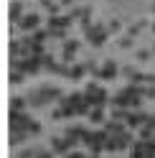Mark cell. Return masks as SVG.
Wrapping results in <instances>:
<instances>
[{
    "mask_svg": "<svg viewBox=\"0 0 155 158\" xmlns=\"http://www.w3.org/2000/svg\"><path fill=\"white\" fill-rule=\"evenodd\" d=\"M31 123H33V120H31L26 112H15V110H10V133H13V130H26V133H28Z\"/></svg>",
    "mask_w": 155,
    "mask_h": 158,
    "instance_id": "obj_1",
    "label": "cell"
},
{
    "mask_svg": "<svg viewBox=\"0 0 155 158\" xmlns=\"http://www.w3.org/2000/svg\"><path fill=\"white\" fill-rule=\"evenodd\" d=\"M79 41L76 38H69V41H64V56H61V61L64 64H74V54L79 51Z\"/></svg>",
    "mask_w": 155,
    "mask_h": 158,
    "instance_id": "obj_2",
    "label": "cell"
},
{
    "mask_svg": "<svg viewBox=\"0 0 155 158\" xmlns=\"http://www.w3.org/2000/svg\"><path fill=\"white\" fill-rule=\"evenodd\" d=\"M18 26H21V31H26V33H33L36 28L41 26V18H38L36 13H26V15L21 18V23H18Z\"/></svg>",
    "mask_w": 155,
    "mask_h": 158,
    "instance_id": "obj_3",
    "label": "cell"
},
{
    "mask_svg": "<svg viewBox=\"0 0 155 158\" xmlns=\"http://www.w3.org/2000/svg\"><path fill=\"white\" fill-rule=\"evenodd\" d=\"M86 100L92 102V107H107V102H109V92L99 87V89H97L92 97H86Z\"/></svg>",
    "mask_w": 155,
    "mask_h": 158,
    "instance_id": "obj_4",
    "label": "cell"
},
{
    "mask_svg": "<svg viewBox=\"0 0 155 158\" xmlns=\"http://www.w3.org/2000/svg\"><path fill=\"white\" fill-rule=\"evenodd\" d=\"M46 102H48V94L43 89H33L31 94H28V105L31 107H43Z\"/></svg>",
    "mask_w": 155,
    "mask_h": 158,
    "instance_id": "obj_5",
    "label": "cell"
},
{
    "mask_svg": "<svg viewBox=\"0 0 155 158\" xmlns=\"http://www.w3.org/2000/svg\"><path fill=\"white\" fill-rule=\"evenodd\" d=\"M117 74H120V69H117V64L112 61V59H107L104 61V66H102V79H117Z\"/></svg>",
    "mask_w": 155,
    "mask_h": 158,
    "instance_id": "obj_6",
    "label": "cell"
},
{
    "mask_svg": "<svg viewBox=\"0 0 155 158\" xmlns=\"http://www.w3.org/2000/svg\"><path fill=\"white\" fill-rule=\"evenodd\" d=\"M104 130L109 135H120V133H125V125H122V120H107L104 123Z\"/></svg>",
    "mask_w": 155,
    "mask_h": 158,
    "instance_id": "obj_7",
    "label": "cell"
},
{
    "mask_svg": "<svg viewBox=\"0 0 155 158\" xmlns=\"http://www.w3.org/2000/svg\"><path fill=\"white\" fill-rule=\"evenodd\" d=\"M135 140H132V133L130 130H125V133H120L117 135V151H125V148H130Z\"/></svg>",
    "mask_w": 155,
    "mask_h": 158,
    "instance_id": "obj_8",
    "label": "cell"
},
{
    "mask_svg": "<svg viewBox=\"0 0 155 158\" xmlns=\"http://www.w3.org/2000/svg\"><path fill=\"white\" fill-rule=\"evenodd\" d=\"M109 102H112L114 107H125V110H130V97L125 94V92H117V94H114Z\"/></svg>",
    "mask_w": 155,
    "mask_h": 158,
    "instance_id": "obj_9",
    "label": "cell"
},
{
    "mask_svg": "<svg viewBox=\"0 0 155 158\" xmlns=\"http://www.w3.org/2000/svg\"><path fill=\"white\" fill-rule=\"evenodd\" d=\"M107 38H109V31H107V28H104V31H99V33H94V36L89 38V44L99 48V46H104V41H107Z\"/></svg>",
    "mask_w": 155,
    "mask_h": 158,
    "instance_id": "obj_10",
    "label": "cell"
},
{
    "mask_svg": "<svg viewBox=\"0 0 155 158\" xmlns=\"http://www.w3.org/2000/svg\"><path fill=\"white\" fill-rule=\"evenodd\" d=\"M86 74V64H74L71 66V74H69V79L71 82H79V79Z\"/></svg>",
    "mask_w": 155,
    "mask_h": 158,
    "instance_id": "obj_11",
    "label": "cell"
},
{
    "mask_svg": "<svg viewBox=\"0 0 155 158\" xmlns=\"http://www.w3.org/2000/svg\"><path fill=\"white\" fill-rule=\"evenodd\" d=\"M26 105H28V97H10V110L23 112V110H26Z\"/></svg>",
    "mask_w": 155,
    "mask_h": 158,
    "instance_id": "obj_12",
    "label": "cell"
},
{
    "mask_svg": "<svg viewBox=\"0 0 155 158\" xmlns=\"http://www.w3.org/2000/svg\"><path fill=\"white\" fill-rule=\"evenodd\" d=\"M21 18H23V5L15 0V3L10 5V21L13 23H21Z\"/></svg>",
    "mask_w": 155,
    "mask_h": 158,
    "instance_id": "obj_13",
    "label": "cell"
},
{
    "mask_svg": "<svg viewBox=\"0 0 155 158\" xmlns=\"http://www.w3.org/2000/svg\"><path fill=\"white\" fill-rule=\"evenodd\" d=\"M26 138H28L26 130H13V133H10V145H21V143H26Z\"/></svg>",
    "mask_w": 155,
    "mask_h": 158,
    "instance_id": "obj_14",
    "label": "cell"
},
{
    "mask_svg": "<svg viewBox=\"0 0 155 158\" xmlns=\"http://www.w3.org/2000/svg\"><path fill=\"white\" fill-rule=\"evenodd\" d=\"M89 123H104V107H92Z\"/></svg>",
    "mask_w": 155,
    "mask_h": 158,
    "instance_id": "obj_15",
    "label": "cell"
},
{
    "mask_svg": "<svg viewBox=\"0 0 155 158\" xmlns=\"http://www.w3.org/2000/svg\"><path fill=\"white\" fill-rule=\"evenodd\" d=\"M41 89L48 94V100H61V97H64V92L59 89V87H48V84H46V87H41Z\"/></svg>",
    "mask_w": 155,
    "mask_h": 158,
    "instance_id": "obj_16",
    "label": "cell"
},
{
    "mask_svg": "<svg viewBox=\"0 0 155 158\" xmlns=\"http://www.w3.org/2000/svg\"><path fill=\"white\" fill-rule=\"evenodd\" d=\"M31 36H33V41H36V44H43L46 38H51V36H48V28H36Z\"/></svg>",
    "mask_w": 155,
    "mask_h": 158,
    "instance_id": "obj_17",
    "label": "cell"
},
{
    "mask_svg": "<svg viewBox=\"0 0 155 158\" xmlns=\"http://www.w3.org/2000/svg\"><path fill=\"white\" fill-rule=\"evenodd\" d=\"M41 64H43V69H46V72H54V66H56V59H54L51 54H43V56H41Z\"/></svg>",
    "mask_w": 155,
    "mask_h": 158,
    "instance_id": "obj_18",
    "label": "cell"
},
{
    "mask_svg": "<svg viewBox=\"0 0 155 158\" xmlns=\"http://www.w3.org/2000/svg\"><path fill=\"white\" fill-rule=\"evenodd\" d=\"M153 138H155V130L150 125H142L140 127V140H153Z\"/></svg>",
    "mask_w": 155,
    "mask_h": 158,
    "instance_id": "obj_19",
    "label": "cell"
},
{
    "mask_svg": "<svg viewBox=\"0 0 155 158\" xmlns=\"http://www.w3.org/2000/svg\"><path fill=\"white\" fill-rule=\"evenodd\" d=\"M48 36H51V38H59V41H64V38H66V28H48Z\"/></svg>",
    "mask_w": 155,
    "mask_h": 158,
    "instance_id": "obj_20",
    "label": "cell"
},
{
    "mask_svg": "<svg viewBox=\"0 0 155 158\" xmlns=\"http://www.w3.org/2000/svg\"><path fill=\"white\" fill-rule=\"evenodd\" d=\"M150 56H153V51H148V48H140V51L135 54V59H137V61H150Z\"/></svg>",
    "mask_w": 155,
    "mask_h": 158,
    "instance_id": "obj_21",
    "label": "cell"
},
{
    "mask_svg": "<svg viewBox=\"0 0 155 158\" xmlns=\"http://www.w3.org/2000/svg\"><path fill=\"white\" fill-rule=\"evenodd\" d=\"M145 79H148V74H142V72H135L130 82H132V84H145Z\"/></svg>",
    "mask_w": 155,
    "mask_h": 158,
    "instance_id": "obj_22",
    "label": "cell"
},
{
    "mask_svg": "<svg viewBox=\"0 0 155 158\" xmlns=\"http://www.w3.org/2000/svg\"><path fill=\"white\" fill-rule=\"evenodd\" d=\"M46 51H43V44H36L33 41V46H31V56H43Z\"/></svg>",
    "mask_w": 155,
    "mask_h": 158,
    "instance_id": "obj_23",
    "label": "cell"
},
{
    "mask_svg": "<svg viewBox=\"0 0 155 158\" xmlns=\"http://www.w3.org/2000/svg\"><path fill=\"white\" fill-rule=\"evenodd\" d=\"M23 79H26V74H23V72H10V84H21Z\"/></svg>",
    "mask_w": 155,
    "mask_h": 158,
    "instance_id": "obj_24",
    "label": "cell"
},
{
    "mask_svg": "<svg viewBox=\"0 0 155 158\" xmlns=\"http://www.w3.org/2000/svg\"><path fill=\"white\" fill-rule=\"evenodd\" d=\"M120 28H122V23L117 21V18H114V21H109V26H107V31H109V33H117Z\"/></svg>",
    "mask_w": 155,
    "mask_h": 158,
    "instance_id": "obj_25",
    "label": "cell"
},
{
    "mask_svg": "<svg viewBox=\"0 0 155 158\" xmlns=\"http://www.w3.org/2000/svg\"><path fill=\"white\" fill-rule=\"evenodd\" d=\"M97 89H99V87H97V82H89V84L84 87V94H86V97H92V94H94Z\"/></svg>",
    "mask_w": 155,
    "mask_h": 158,
    "instance_id": "obj_26",
    "label": "cell"
},
{
    "mask_svg": "<svg viewBox=\"0 0 155 158\" xmlns=\"http://www.w3.org/2000/svg\"><path fill=\"white\" fill-rule=\"evenodd\" d=\"M28 133H31V135H41V123H31V127H28Z\"/></svg>",
    "mask_w": 155,
    "mask_h": 158,
    "instance_id": "obj_27",
    "label": "cell"
},
{
    "mask_svg": "<svg viewBox=\"0 0 155 158\" xmlns=\"http://www.w3.org/2000/svg\"><path fill=\"white\" fill-rule=\"evenodd\" d=\"M132 41H135V38H130V36L120 38V48H130V46H132Z\"/></svg>",
    "mask_w": 155,
    "mask_h": 158,
    "instance_id": "obj_28",
    "label": "cell"
},
{
    "mask_svg": "<svg viewBox=\"0 0 155 158\" xmlns=\"http://www.w3.org/2000/svg\"><path fill=\"white\" fill-rule=\"evenodd\" d=\"M36 153H38V151H31V148H26V151H21V156H18V158H36Z\"/></svg>",
    "mask_w": 155,
    "mask_h": 158,
    "instance_id": "obj_29",
    "label": "cell"
},
{
    "mask_svg": "<svg viewBox=\"0 0 155 158\" xmlns=\"http://www.w3.org/2000/svg\"><path fill=\"white\" fill-rule=\"evenodd\" d=\"M145 97H148V100H155V84L145 87Z\"/></svg>",
    "mask_w": 155,
    "mask_h": 158,
    "instance_id": "obj_30",
    "label": "cell"
},
{
    "mask_svg": "<svg viewBox=\"0 0 155 158\" xmlns=\"http://www.w3.org/2000/svg\"><path fill=\"white\" fill-rule=\"evenodd\" d=\"M71 18H84V8H71Z\"/></svg>",
    "mask_w": 155,
    "mask_h": 158,
    "instance_id": "obj_31",
    "label": "cell"
},
{
    "mask_svg": "<svg viewBox=\"0 0 155 158\" xmlns=\"http://www.w3.org/2000/svg\"><path fill=\"white\" fill-rule=\"evenodd\" d=\"M48 13H51V15H59V13H61V3H54L51 8H48Z\"/></svg>",
    "mask_w": 155,
    "mask_h": 158,
    "instance_id": "obj_32",
    "label": "cell"
},
{
    "mask_svg": "<svg viewBox=\"0 0 155 158\" xmlns=\"http://www.w3.org/2000/svg\"><path fill=\"white\" fill-rule=\"evenodd\" d=\"M36 158H54V151H38Z\"/></svg>",
    "mask_w": 155,
    "mask_h": 158,
    "instance_id": "obj_33",
    "label": "cell"
},
{
    "mask_svg": "<svg viewBox=\"0 0 155 158\" xmlns=\"http://www.w3.org/2000/svg\"><path fill=\"white\" fill-rule=\"evenodd\" d=\"M122 74L127 77V79H132V74H135V69H132V66H122Z\"/></svg>",
    "mask_w": 155,
    "mask_h": 158,
    "instance_id": "obj_34",
    "label": "cell"
},
{
    "mask_svg": "<svg viewBox=\"0 0 155 158\" xmlns=\"http://www.w3.org/2000/svg\"><path fill=\"white\" fill-rule=\"evenodd\" d=\"M51 117H54V120H61V117H64V112H61V107H59V110H54V112H51Z\"/></svg>",
    "mask_w": 155,
    "mask_h": 158,
    "instance_id": "obj_35",
    "label": "cell"
},
{
    "mask_svg": "<svg viewBox=\"0 0 155 158\" xmlns=\"http://www.w3.org/2000/svg\"><path fill=\"white\" fill-rule=\"evenodd\" d=\"M41 5H43V8H46V10H48V8H51V5H54V0H41Z\"/></svg>",
    "mask_w": 155,
    "mask_h": 158,
    "instance_id": "obj_36",
    "label": "cell"
},
{
    "mask_svg": "<svg viewBox=\"0 0 155 158\" xmlns=\"http://www.w3.org/2000/svg\"><path fill=\"white\" fill-rule=\"evenodd\" d=\"M66 158H86V156H84V153H69Z\"/></svg>",
    "mask_w": 155,
    "mask_h": 158,
    "instance_id": "obj_37",
    "label": "cell"
},
{
    "mask_svg": "<svg viewBox=\"0 0 155 158\" xmlns=\"http://www.w3.org/2000/svg\"><path fill=\"white\" fill-rule=\"evenodd\" d=\"M59 3H61V5H64V8H69V5H71V3H74V0H59Z\"/></svg>",
    "mask_w": 155,
    "mask_h": 158,
    "instance_id": "obj_38",
    "label": "cell"
},
{
    "mask_svg": "<svg viewBox=\"0 0 155 158\" xmlns=\"http://www.w3.org/2000/svg\"><path fill=\"white\" fill-rule=\"evenodd\" d=\"M150 31H153V33H155V21H153V23H150Z\"/></svg>",
    "mask_w": 155,
    "mask_h": 158,
    "instance_id": "obj_39",
    "label": "cell"
},
{
    "mask_svg": "<svg viewBox=\"0 0 155 158\" xmlns=\"http://www.w3.org/2000/svg\"><path fill=\"white\" fill-rule=\"evenodd\" d=\"M150 10H153V13H155V3H153V5H150Z\"/></svg>",
    "mask_w": 155,
    "mask_h": 158,
    "instance_id": "obj_40",
    "label": "cell"
},
{
    "mask_svg": "<svg viewBox=\"0 0 155 158\" xmlns=\"http://www.w3.org/2000/svg\"><path fill=\"white\" fill-rule=\"evenodd\" d=\"M153 54H155V44H153Z\"/></svg>",
    "mask_w": 155,
    "mask_h": 158,
    "instance_id": "obj_41",
    "label": "cell"
},
{
    "mask_svg": "<svg viewBox=\"0 0 155 158\" xmlns=\"http://www.w3.org/2000/svg\"><path fill=\"white\" fill-rule=\"evenodd\" d=\"M145 158H155V156H145Z\"/></svg>",
    "mask_w": 155,
    "mask_h": 158,
    "instance_id": "obj_42",
    "label": "cell"
},
{
    "mask_svg": "<svg viewBox=\"0 0 155 158\" xmlns=\"http://www.w3.org/2000/svg\"><path fill=\"white\" fill-rule=\"evenodd\" d=\"M153 143H155V138H153Z\"/></svg>",
    "mask_w": 155,
    "mask_h": 158,
    "instance_id": "obj_43",
    "label": "cell"
}]
</instances>
